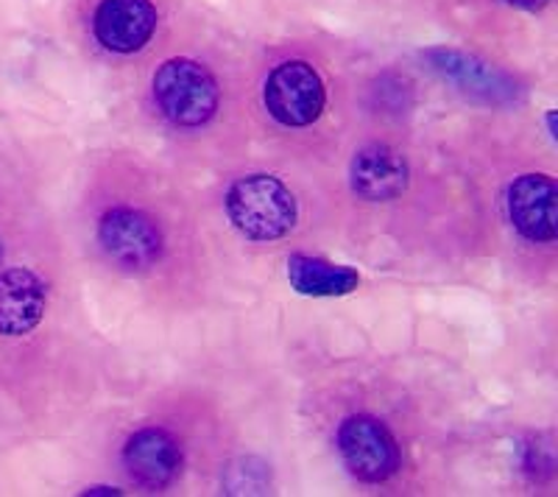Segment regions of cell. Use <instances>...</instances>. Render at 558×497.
Wrapping results in <instances>:
<instances>
[{"label":"cell","instance_id":"1","mask_svg":"<svg viewBox=\"0 0 558 497\" xmlns=\"http://www.w3.org/2000/svg\"><path fill=\"white\" fill-rule=\"evenodd\" d=\"M227 216L248 241L271 243L296 227V196L282 179L271 173H252L238 179L227 193Z\"/></svg>","mask_w":558,"mask_h":497},{"label":"cell","instance_id":"2","mask_svg":"<svg viewBox=\"0 0 558 497\" xmlns=\"http://www.w3.org/2000/svg\"><path fill=\"white\" fill-rule=\"evenodd\" d=\"M154 98L173 126L198 129L216 118L221 93L216 76L202 62L177 57L159 64L154 73Z\"/></svg>","mask_w":558,"mask_h":497},{"label":"cell","instance_id":"3","mask_svg":"<svg viewBox=\"0 0 558 497\" xmlns=\"http://www.w3.org/2000/svg\"><path fill=\"white\" fill-rule=\"evenodd\" d=\"M263 101L274 121L282 126L302 129L322 118L327 93H324L322 76L311 62L288 59L268 73Z\"/></svg>","mask_w":558,"mask_h":497},{"label":"cell","instance_id":"4","mask_svg":"<svg viewBox=\"0 0 558 497\" xmlns=\"http://www.w3.org/2000/svg\"><path fill=\"white\" fill-rule=\"evenodd\" d=\"M338 450L343 464L363 484H383L400 470L402 453L393 434L368 414L349 416L338 427Z\"/></svg>","mask_w":558,"mask_h":497},{"label":"cell","instance_id":"5","mask_svg":"<svg viewBox=\"0 0 558 497\" xmlns=\"http://www.w3.org/2000/svg\"><path fill=\"white\" fill-rule=\"evenodd\" d=\"M98 241L114 263L126 268H146L162 257V232L146 213L114 207L98 223Z\"/></svg>","mask_w":558,"mask_h":497},{"label":"cell","instance_id":"6","mask_svg":"<svg viewBox=\"0 0 558 497\" xmlns=\"http://www.w3.org/2000/svg\"><path fill=\"white\" fill-rule=\"evenodd\" d=\"M508 216L517 232L533 243H550L558 235V185L547 173H522L508 187Z\"/></svg>","mask_w":558,"mask_h":497},{"label":"cell","instance_id":"7","mask_svg":"<svg viewBox=\"0 0 558 497\" xmlns=\"http://www.w3.org/2000/svg\"><path fill=\"white\" fill-rule=\"evenodd\" d=\"M123 464L134 484L148 492H159L179 478L182 447L166 427H143L123 447Z\"/></svg>","mask_w":558,"mask_h":497},{"label":"cell","instance_id":"8","mask_svg":"<svg viewBox=\"0 0 558 497\" xmlns=\"http://www.w3.org/2000/svg\"><path fill=\"white\" fill-rule=\"evenodd\" d=\"M157 20L151 0H101L93 17V32L107 51L134 53L151 43Z\"/></svg>","mask_w":558,"mask_h":497},{"label":"cell","instance_id":"9","mask_svg":"<svg viewBox=\"0 0 558 497\" xmlns=\"http://www.w3.org/2000/svg\"><path fill=\"white\" fill-rule=\"evenodd\" d=\"M408 179H411V171H408L405 157L383 143L363 146L349 166L352 191L366 202H391L402 196L408 191Z\"/></svg>","mask_w":558,"mask_h":497},{"label":"cell","instance_id":"10","mask_svg":"<svg viewBox=\"0 0 558 497\" xmlns=\"http://www.w3.org/2000/svg\"><path fill=\"white\" fill-rule=\"evenodd\" d=\"M45 313V282L28 268L0 271V336H26Z\"/></svg>","mask_w":558,"mask_h":497},{"label":"cell","instance_id":"11","mask_svg":"<svg viewBox=\"0 0 558 497\" xmlns=\"http://www.w3.org/2000/svg\"><path fill=\"white\" fill-rule=\"evenodd\" d=\"M288 282L302 296H347V293L357 291L361 275L355 268L338 266L324 257L291 255L288 257Z\"/></svg>","mask_w":558,"mask_h":497},{"label":"cell","instance_id":"12","mask_svg":"<svg viewBox=\"0 0 558 497\" xmlns=\"http://www.w3.org/2000/svg\"><path fill=\"white\" fill-rule=\"evenodd\" d=\"M427 57L433 59V68L436 71H441L445 76L456 78L461 87L466 89H486V93H492L495 96L497 89V82L495 71H488L486 64H481L477 59L466 57V53H458V51H447V48H438V51H430Z\"/></svg>","mask_w":558,"mask_h":497},{"label":"cell","instance_id":"13","mask_svg":"<svg viewBox=\"0 0 558 497\" xmlns=\"http://www.w3.org/2000/svg\"><path fill=\"white\" fill-rule=\"evenodd\" d=\"M511 7H520V9H527V12H536V9L547 7L550 0H508Z\"/></svg>","mask_w":558,"mask_h":497},{"label":"cell","instance_id":"14","mask_svg":"<svg viewBox=\"0 0 558 497\" xmlns=\"http://www.w3.org/2000/svg\"><path fill=\"white\" fill-rule=\"evenodd\" d=\"M84 495H118V489H107V486H96V489H87Z\"/></svg>","mask_w":558,"mask_h":497},{"label":"cell","instance_id":"15","mask_svg":"<svg viewBox=\"0 0 558 497\" xmlns=\"http://www.w3.org/2000/svg\"><path fill=\"white\" fill-rule=\"evenodd\" d=\"M547 126H550V134L553 137H556V112H550V116H547Z\"/></svg>","mask_w":558,"mask_h":497},{"label":"cell","instance_id":"16","mask_svg":"<svg viewBox=\"0 0 558 497\" xmlns=\"http://www.w3.org/2000/svg\"><path fill=\"white\" fill-rule=\"evenodd\" d=\"M0 260H3V243H0Z\"/></svg>","mask_w":558,"mask_h":497}]
</instances>
